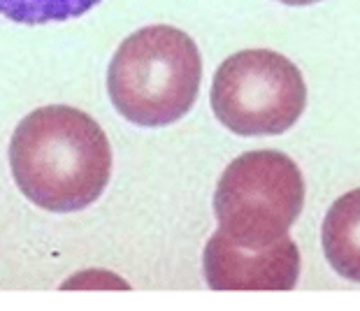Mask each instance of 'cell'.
<instances>
[{
	"instance_id": "cell-3",
	"label": "cell",
	"mask_w": 360,
	"mask_h": 311,
	"mask_svg": "<svg viewBox=\"0 0 360 311\" xmlns=\"http://www.w3.org/2000/svg\"><path fill=\"white\" fill-rule=\"evenodd\" d=\"M304 204V179L293 158L260 149L237 156L214 193L217 234L242 249H267L288 237Z\"/></svg>"
},
{
	"instance_id": "cell-4",
	"label": "cell",
	"mask_w": 360,
	"mask_h": 311,
	"mask_svg": "<svg viewBox=\"0 0 360 311\" xmlns=\"http://www.w3.org/2000/svg\"><path fill=\"white\" fill-rule=\"evenodd\" d=\"M210 100L219 124L235 135H281L307 107V86L297 65L279 51L247 49L219 65Z\"/></svg>"
},
{
	"instance_id": "cell-8",
	"label": "cell",
	"mask_w": 360,
	"mask_h": 311,
	"mask_svg": "<svg viewBox=\"0 0 360 311\" xmlns=\"http://www.w3.org/2000/svg\"><path fill=\"white\" fill-rule=\"evenodd\" d=\"M283 5H293V7H302V5H314L319 3V0H279Z\"/></svg>"
},
{
	"instance_id": "cell-7",
	"label": "cell",
	"mask_w": 360,
	"mask_h": 311,
	"mask_svg": "<svg viewBox=\"0 0 360 311\" xmlns=\"http://www.w3.org/2000/svg\"><path fill=\"white\" fill-rule=\"evenodd\" d=\"M101 0H0V14L17 24L42 26L51 21L77 19Z\"/></svg>"
},
{
	"instance_id": "cell-2",
	"label": "cell",
	"mask_w": 360,
	"mask_h": 311,
	"mask_svg": "<svg viewBox=\"0 0 360 311\" xmlns=\"http://www.w3.org/2000/svg\"><path fill=\"white\" fill-rule=\"evenodd\" d=\"M202 58L193 37L156 24L128 35L107 70L112 105L130 124L163 128L186 117L198 100Z\"/></svg>"
},
{
	"instance_id": "cell-6",
	"label": "cell",
	"mask_w": 360,
	"mask_h": 311,
	"mask_svg": "<svg viewBox=\"0 0 360 311\" xmlns=\"http://www.w3.org/2000/svg\"><path fill=\"white\" fill-rule=\"evenodd\" d=\"M321 241L337 274L360 284V188L333 202L323 218Z\"/></svg>"
},
{
	"instance_id": "cell-1",
	"label": "cell",
	"mask_w": 360,
	"mask_h": 311,
	"mask_svg": "<svg viewBox=\"0 0 360 311\" xmlns=\"http://www.w3.org/2000/svg\"><path fill=\"white\" fill-rule=\"evenodd\" d=\"M19 191L40 209L68 214L101 200L112 177V147L86 112L47 105L19 121L10 142Z\"/></svg>"
},
{
	"instance_id": "cell-5",
	"label": "cell",
	"mask_w": 360,
	"mask_h": 311,
	"mask_svg": "<svg viewBox=\"0 0 360 311\" xmlns=\"http://www.w3.org/2000/svg\"><path fill=\"white\" fill-rule=\"evenodd\" d=\"M202 270L214 291H293L300 251L290 237L267 249H242L214 232L205 246Z\"/></svg>"
}]
</instances>
